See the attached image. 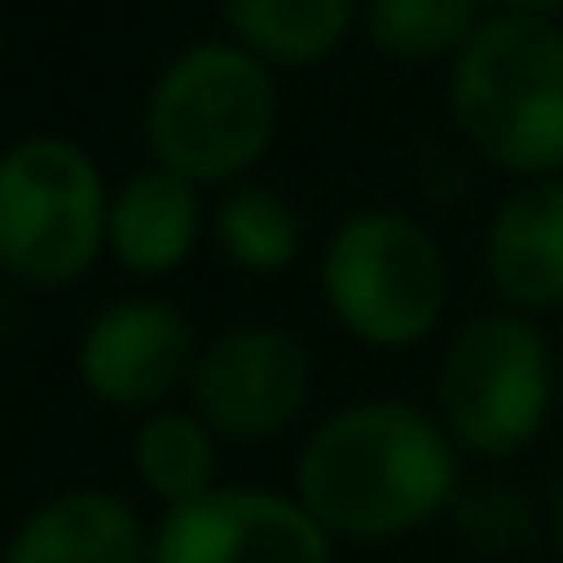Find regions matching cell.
Instances as JSON below:
<instances>
[{"label":"cell","instance_id":"14","mask_svg":"<svg viewBox=\"0 0 563 563\" xmlns=\"http://www.w3.org/2000/svg\"><path fill=\"white\" fill-rule=\"evenodd\" d=\"M210 243L232 271L271 282V276H288L305 260L310 232H305V210L288 194L249 177L238 188H221V199L210 210Z\"/></svg>","mask_w":563,"mask_h":563},{"label":"cell","instance_id":"1","mask_svg":"<svg viewBox=\"0 0 563 563\" xmlns=\"http://www.w3.org/2000/svg\"><path fill=\"white\" fill-rule=\"evenodd\" d=\"M288 492L338 547H387L453 514L464 453L431 404L354 398L305 431Z\"/></svg>","mask_w":563,"mask_h":563},{"label":"cell","instance_id":"20","mask_svg":"<svg viewBox=\"0 0 563 563\" xmlns=\"http://www.w3.org/2000/svg\"><path fill=\"white\" fill-rule=\"evenodd\" d=\"M558 393H563V349H558Z\"/></svg>","mask_w":563,"mask_h":563},{"label":"cell","instance_id":"11","mask_svg":"<svg viewBox=\"0 0 563 563\" xmlns=\"http://www.w3.org/2000/svg\"><path fill=\"white\" fill-rule=\"evenodd\" d=\"M210 232L205 188L166 172V166H139L111 188V216H106V254L144 282H161L183 271Z\"/></svg>","mask_w":563,"mask_h":563},{"label":"cell","instance_id":"5","mask_svg":"<svg viewBox=\"0 0 563 563\" xmlns=\"http://www.w3.org/2000/svg\"><path fill=\"white\" fill-rule=\"evenodd\" d=\"M558 404V349L541 321L497 305L470 316L442 343L431 409L464 459L508 464L530 453L547 437Z\"/></svg>","mask_w":563,"mask_h":563},{"label":"cell","instance_id":"15","mask_svg":"<svg viewBox=\"0 0 563 563\" xmlns=\"http://www.w3.org/2000/svg\"><path fill=\"white\" fill-rule=\"evenodd\" d=\"M133 475L161 508H188L221 486V442L188 404H166L133 431Z\"/></svg>","mask_w":563,"mask_h":563},{"label":"cell","instance_id":"3","mask_svg":"<svg viewBox=\"0 0 563 563\" xmlns=\"http://www.w3.org/2000/svg\"><path fill=\"white\" fill-rule=\"evenodd\" d=\"M448 111L464 144L503 177H563V29L492 12L448 62Z\"/></svg>","mask_w":563,"mask_h":563},{"label":"cell","instance_id":"13","mask_svg":"<svg viewBox=\"0 0 563 563\" xmlns=\"http://www.w3.org/2000/svg\"><path fill=\"white\" fill-rule=\"evenodd\" d=\"M227 40L276 67H321L332 62L354 23L360 0H221Z\"/></svg>","mask_w":563,"mask_h":563},{"label":"cell","instance_id":"12","mask_svg":"<svg viewBox=\"0 0 563 563\" xmlns=\"http://www.w3.org/2000/svg\"><path fill=\"white\" fill-rule=\"evenodd\" d=\"M155 525L122 492L67 486L29 508L0 547V563H150Z\"/></svg>","mask_w":563,"mask_h":563},{"label":"cell","instance_id":"16","mask_svg":"<svg viewBox=\"0 0 563 563\" xmlns=\"http://www.w3.org/2000/svg\"><path fill=\"white\" fill-rule=\"evenodd\" d=\"M486 23V0H365L360 29L393 62H453Z\"/></svg>","mask_w":563,"mask_h":563},{"label":"cell","instance_id":"18","mask_svg":"<svg viewBox=\"0 0 563 563\" xmlns=\"http://www.w3.org/2000/svg\"><path fill=\"white\" fill-rule=\"evenodd\" d=\"M547 541H552V552H558V563H563V470H558V481H552V497H547Z\"/></svg>","mask_w":563,"mask_h":563},{"label":"cell","instance_id":"8","mask_svg":"<svg viewBox=\"0 0 563 563\" xmlns=\"http://www.w3.org/2000/svg\"><path fill=\"white\" fill-rule=\"evenodd\" d=\"M199 332L194 321L161 299V294H133L106 305L84 338H78V382L95 404L122 409V415H155L188 393L194 360H199Z\"/></svg>","mask_w":563,"mask_h":563},{"label":"cell","instance_id":"10","mask_svg":"<svg viewBox=\"0 0 563 563\" xmlns=\"http://www.w3.org/2000/svg\"><path fill=\"white\" fill-rule=\"evenodd\" d=\"M481 265L503 310L547 321L563 310V177L514 183L481 232Z\"/></svg>","mask_w":563,"mask_h":563},{"label":"cell","instance_id":"19","mask_svg":"<svg viewBox=\"0 0 563 563\" xmlns=\"http://www.w3.org/2000/svg\"><path fill=\"white\" fill-rule=\"evenodd\" d=\"M486 7L497 12H519V18H558L563 0H486Z\"/></svg>","mask_w":563,"mask_h":563},{"label":"cell","instance_id":"17","mask_svg":"<svg viewBox=\"0 0 563 563\" xmlns=\"http://www.w3.org/2000/svg\"><path fill=\"white\" fill-rule=\"evenodd\" d=\"M448 519H453L459 541L481 558H508L530 536H547V514H536V503L514 481H481V486L464 481Z\"/></svg>","mask_w":563,"mask_h":563},{"label":"cell","instance_id":"2","mask_svg":"<svg viewBox=\"0 0 563 563\" xmlns=\"http://www.w3.org/2000/svg\"><path fill=\"white\" fill-rule=\"evenodd\" d=\"M316 294L343 338L376 354H409L437 338L453 265L442 238L398 205H360L332 221L316 254Z\"/></svg>","mask_w":563,"mask_h":563},{"label":"cell","instance_id":"7","mask_svg":"<svg viewBox=\"0 0 563 563\" xmlns=\"http://www.w3.org/2000/svg\"><path fill=\"white\" fill-rule=\"evenodd\" d=\"M183 404L221 448H260L305 426L316 404V354L276 321H238L199 343Z\"/></svg>","mask_w":563,"mask_h":563},{"label":"cell","instance_id":"4","mask_svg":"<svg viewBox=\"0 0 563 563\" xmlns=\"http://www.w3.org/2000/svg\"><path fill=\"white\" fill-rule=\"evenodd\" d=\"M276 128V73L232 40H199L177 51L144 100L150 161L199 188L249 183V172L271 155Z\"/></svg>","mask_w":563,"mask_h":563},{"label":"cell","instance_id":"9","mask_svg":"<svg viewBox=\"0 0 563 563\" xmlns=\"http://www.w3.org/2000/svg\"><path fill=\"white\" fill-rule=\"evenodd\" d=\"M150 563H338V541L294 492L216 486L188 508H166Z\"/></svg>","mask_w":563,"mask_h":563},{"label":"cell","instance_id":"6","mask_svg":"<svg viewBox=\"0 0 563 563\" xmlns=\"http://www.w3.org/2000/svg\"><path fill=\"white\" fill-rule=\"evenodd\" d=\"M111 188L100 161L62 133L0 150V271L23 288H73L106 254Z\"/></svg>","mask_w":563,"mask_h":563}]
</instances>
